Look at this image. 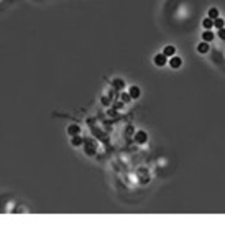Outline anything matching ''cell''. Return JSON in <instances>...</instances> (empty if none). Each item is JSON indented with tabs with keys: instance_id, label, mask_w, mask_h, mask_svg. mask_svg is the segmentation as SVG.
Segmentation results:
<instances>
[{
	"instance_id": "6",
	"label": "cell",
	"mask_w": 225,
	"mask_h": 227,
	"mask_svg": "<svg viewBox=\"0 0 225 227\" xmlns=\"http://www.w3.org/2000/svg\"><path fill=\"white\" fill-rule=\"evenodd\" d=\"M82 143H84V138L81 137V133L79 135H74V137L71 138V145H73V147H81Z\"/></svg>"
},
{
	"instance_id": "16",
	"label": "cell",
	"mask_w": 225,
	"mask_h": 227,
	"mask_svg": "<svg viewBox=\"0 0 225 227\" xmlns=\"http://www.w3.org/2000/svg\"><path fill=\"white\" fill-rule=\"evenodd\" d=\"M102 104H104V105L109 104V99H107V97H102Z\"/></svg>"
},
{
	"instance_id": "5",
	"label": "cell",
	"mask_w": 225,
	"mask_h": 227,
	"mask_svg": "<svg viewBox=\"0 0 225 227\" xmlns=\"http://www.w3.org/2000/svg\"><path fill=\"white\" fill-rule=\"evenodd\" d=\"M79 133H81V127H79V125L73 124V125H69V127H68V135H71V137L79 135Z\"/></svg>"
},
{
	"instance_id": "3",
	"label": "cell",
	"mask_w": 225,
	"mask_h": 227,
	"mask_svg": "<svg viewBox=\"0 0 225 227\" xmlns=\"http://www.w3.org/2000/svg\"><path fill=\"white\" fill-rule=\"evenodd\" d=\"M168 64H169L173 69H179L181 66H183V58H179V56H171L169 59H168Z\"/></svg>"
},
{
	"instance_id": "7",
	"label": "cell",
	"mask_w": 225,
	"mask_h": 227,
	"mask_svg": "<svg viewBox=\"0 0 225 227\" xmlns=\"http://www.w3.org/2000/svg\"><path fill=\"white\" fill-rule=\"evenodd\" d=\"M112 86H113V89L122 91L123 87H125V81H123V79H113L112 81Z\"/></svg>"
},
{
	"instance_id": "10",
	"label": "cell",
	"mask_w": 225,
	"mask_h": 227,
	"mask_svg": "<svg viewBox=\"0 0 225 227\" xmlns=\"http://www.w3.org/2000/svg\"><path fill=\"white\" fill-rule=\"evenodd\" d=\"M197 51H199V53H202V55H205V53L209 51V43H207V41L199 43V45H197Z\"/></svg>"
},
{
	"instance_id": "12",
	"label": "cell",
	"mask_w": 225,
	"mask_h": 227,
	"mask_svg": "<svg viewBox=\"0 0 225 227\" xmlns=\"http://www.w3.org/2000/svg\"><path fill=\"white\" fill-rule=\"evenodd\" d=\"M207 17L209 18H212V20H215L217 17H220V13H219V8H209V13H207Z\"/></svg>"
},
{
	"instance_id": "1",
	"label": "cell",
	"mask_w": 225,
	"mask_h": 227,
	"mask_svg": "<svg viewBox=\"0 0 225 227\" xmlns=\"http://www.w3.org/2000/svg\"><path fill=\"white\" fill-rule=\"evenodd\" d=\"M133 140L138 143V145H143L148 142V133L145 132V130H138V132L135 133V137H133Z\"/></svg>"
},
{
	"instance_id": "14",
	"label": "cell",
	"mask_w": 225,
	"mask_h": 227,
	"mask_svg": "<svg viewBox=\"0 0 225 227\" xmlns=\"http://www.w3.org/2000/svg\"><path fill=\"white\" fill-rule=\"evenodd\" d=\"M122 100H123L125 104H128V102H130V100H133V99L130 97V94H128V92H123V94H122Z\"/></svg>"
},
{
	"instance_id": "9",
	"label": "cell",
	"mask_w": 225,
	"mask_h": 227,
	"mask_svg": "<svg viewBox=\"0 0 225 227\" xmlns=\"http://www.w3.org/2000/svg\"><path fill=\"white\" fill-rule=\"evenodd\" d=\"M214 38H215V35H214V33L210 31V30H205V31L202 33V40H204V41H207V43H210V41L214 40Z\"/></svg>"
},
{
	"instance_id": "15",
	"label": "cell",
	"mask_w": 225,
	"mask_h": 227,
	"mask_svg": "<svg viewBox=\"0 0 225 227\" xmlns=\"http://www.w3.org/2000/svg\"><path fill=\"white\" fill-rule=\"evenodd\" d=\"M217 35H219V38H220V40H225V26H223V28H219Z\"/></svg>"
},
{
	"instance_id": "13",
	"label": "cell",
	"mask_w": 225,
	"mask_h": 227,
	"mask_svg": "<svg viewBox=\"0 0 225 227\" xmlns=\"http://www.w3.org/2000/svg\"><path fill=\"white\" fill-rule=\"evenodd\" d=\"M214 26L217 28V30H219V28H223L225 26V20H223V18H220V17H217L214 20Z\"/></svg>"
},
{
	"instance_id": "2",
	"label": "cell",
	"mask_w": 225,
	"mask_h": 227,
	"mask_svg": "<svg viewBox=\"0 0 225 227\" xmlns=\"http://www.w3.org/2000/svg\"><path fill=\"white\" fill-rule=\"evenodd\" d=\"M168 59H169V58H168L164 53H158V55L153 58V63H155L156 66H164V64H168Z\"/></svg>"
},
{
	"instance_id": "4",
	"label": "cell",
	"mask_w": 225,
	"mask_h": 227,
	"mask_svg": "<svg viewBox=\"0 0 225 227\" xmlns=\"http://www.w3.org/2000/svg\"><path fill=\"white\" fill-rule=\"evenodd\" d=\"M128 94H130V97L133 100H136V99H140V95H141V91L138 86H132V87H128Z\"/></svg>"
},
{
	"instance_id": "8",
	"label": "cell",
	"mask_w": 225,
	"mask_h": 227,
	"mask_svg": "<svg viewBox=\"0 0 225 227\" xmlns=\"http://www.w3.org/2000/svg\"><path fill=\"white\" fill-rule=\"evenodd\" d=\"M163 53H164L168 58H171V56H174V55H176V48H174L173 45H168V46H164Z\"/></svg>"
},
{
	"instance_id": "11",
	"label": "cell",
	"mask_w": 225,
	"mask_h": 227,
	"mask_svg": "<svg viewBox=\"0 0 225 227\" xmlns=\"http://www.w3.org/2000/svg\"><path fill=\"white\" fill-rule=\"evenodd\" d=\"M202 26L205 28V30H212V26H214V20H212V18H204V20H202Z\"/></svg>"
}]
</instances>
